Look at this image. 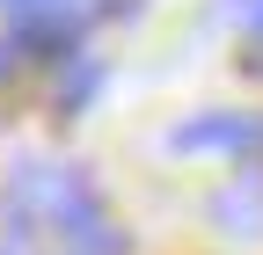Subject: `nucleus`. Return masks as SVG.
Listing matches in <instances>:
<instances>
[{
    "label": "nucleus",
    "mask_w": 263,
    "mask_h": 255,
    "mask_svg": "<svg viewBox=\"0 0 263 255\" xmlns=\"http://www.w3.org/2000/svg\"><path fill=\"white\" fill-rule=\"evenodd\" d=\"M212 219H227V233H256V219H263V182L241 175V182L212 204Z\"/></svg>",
    "instance_id": "f03ea898"
},
{
    "label": "nucleus",
    "mask_w": 263,
    "mask_h": 255,
    "mask_svg": "<svg viewBox=\"0 0 263 255\" xmlns=\"http://www.w3.org/2000/svg\"><path fill=\"white\" fill-rule=\"evenodd\" d=\"M263 139V117H197L176 132V153H197V146H256Z\"/></svg>",
    "instance_id": "f257e3e1"
},
{
    "label": "nucleus",
    "mask_w": 263,
    "mask_h": 255,
    "mask_svg": "<svg viewBox=\"0 0 263 255\" xmlns=\"http://www.w3.org/2000/svg\"><path fill=\"white\" fill-rule=\"evenodd\" d=\"M227 15H234V22H256V29H263V0H227Z\"/></svg>",
    "instance_id": "7ed1b4c3"
}]
</instances>
